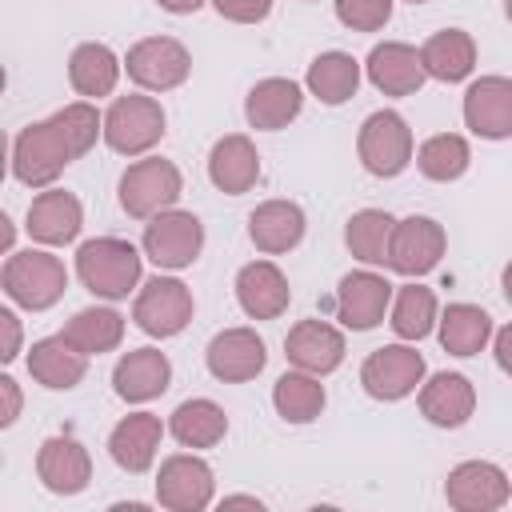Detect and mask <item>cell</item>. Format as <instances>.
<instances>
[{
    "label": "cell",
    "instance_id": "6da1fadb",
    "mask_svg": "<svg viewBox=\"0 0 512 512\" xmlns=\"http://www.w3.org/2000/svg\"><path fill=\"white\" fill-rule=\"evenodd\" d=\"M76 276L92 296L120 300L140 284V252L128 240L96 236L76 252Z\"/></svg>",
    "mask_w": 512,
    "mask_h": 512
},
{
    "label": "cell",
    "instance_id": "7a4b0ae2",
    "mask_svg": "<svg viewBox=\"0 0 512 512\" xmlns=\"http://www.w3.org/2000/svg\"><path fill=\"white\" fill-rule=\"evenodd\" d=\"M0 284L4 292L20 304V308H52L64 288H68V268L52 256V252H36V248H24V252H12L4 260V272H0Z\"/></svg>",
    "mask_w": 512,
    "mask_h": 512
},
{
    "label": "cell",
    "instance_id": "3957f363",
    "mask_svg": "<svg viewBox=\"0 0 512 512\" xmlns=\"http://www.w3.org/2000/svg\"><path fill=\"white\" fill-rule=\"evenodd\" d=\"M72 160H76V152H72L68 136L60 132L56 116H48V120H40V124H28V128L16 136V144H12V172H16V180L28 184V188L52 184Z\"/></svg>",
    "mask_w": 512,
    "mask_h": 512
},
{
    "label": "cell",
    "instance_id": "277c9868",
    "mask_svg": "<svg viewBox=\"0 0 512 512\" xmlns=\"http://www.w3.org/2000/svg\"><path fill=\"white\" fill-rule=\"evenodd\" d=\"M184 192L180 168L172 160H136L128 164V172L120 176V208L136 220H152L156 212H168Z\"/></svg>",
    "mask_w": 512,
    "mask_h": 512
},
{
    "label": "cell",
    "instance_id": "5b68a950",
    "mask_svg": "<svg viewBox=\"0 0 512 512\" xmlns=\"http://www.w3.org/2000/svg\"><path fill=\"white\" fill-rule=\"evenodd\" d=\"M164 136V108L152 96H120L104 116V140L120 156L148 152Z\"/></svg>",
    "mask_w": 512,
    "mask_h": 512
},
{
    "label": "cell",
    "instance_id": "8992f818",
    "mask_svg": "<svg viewBox=\"0 0 512 512\" xmlns=\"http://www.w3.org/2000/svg\"><path fill=\"white\" fill-rule=\"evenodd\" d=\"M204 248V224L192 212H156L144 228V252L156 268H188Z\"/></svg>",
    "mask_w": 512,
    "mask_h": 512
},
{
    "label": "cell",
    "instance_id": "52a82bcc",
    "mask_svg": "<svg viewBox=\"0 0 512 512\" xmlns=\"http://www.w3.org/2000/svg\"><path fill=\"white\" fill-rule=\"evenodd\" d=\"M124 68H128V76H132L140 88H148V92H168V88H176V84L188 80L192 56H188V48H184L180 40H172V36H148V40H140V44L128 48Z\"/></svg>",
    "mask_w": 512,
    "mask_h": 512
},
{
    "label": "cell",
    "instance_id": "ba28073f",
    "mask_svg": "<svg viewBox=\"0 0 512 512\" xmlns=\"http://www.w3.org/2000/svg\"><path fill=\"white\" fill-rule=\"evenodd\" d=\"M360 164L372 176H400L412 160V132L396 112H372L360 128Z\"/></svg>",
    "mask_w": 512,
    "mask_h": 512
},
{
    "label": "cell",
    "instance_id": "9c48e42d",
    "mask_svg": "<svg viewBox=\"0 0 512 512\" xmlns=\"http://www.w3.org/2000/svg\"><path fill=\"white\" fill-rule=\"evenodd\" d=\"M444 496L456 512H492L504 508L512 496V480L504 468L488 464V460H464L448 472L444 480Z\"/></svg>",
    "mask_w": 512,
    "mask_h": 512
},
{
    "label": "cell",
    "instance_id": "30bf717a",
    "mask_svg": "<svg viewBox=\"0 0 512 512\" xmlns=\"http://www.w3.org/2000/svg\"><path fill=\"white\" fill-rule=\"evenodd\" d=\"M132 320L148 336H160V340L164 336H176L192 320V292L180 280H172V276H156V280H148L140 288L136 308H132Z\"/></svg>",
    "mask_w": 512,
    "mask_h": 512
},
{
    "label": "cell",
    "instance_id": "8fae6325",
    "mask_svg": "<svg viewBox=\"0 0 512 512\" xmlns=\"http://www.w3.org/2000/svg\"><path fill=\"white\" fill-rule=\"evenodd\" d=\"M420 380H424V356L408 344H384L360 368V384L372 400H400L416 392Z\"/></svg>",
    "mask_w": 512,
    "mask_h": 512
},
{
    "label": "cell",
    "instance_id": "7c38bea8",
    "mask_svg": "<svg viewBox=\"0 0 512 512\" xmlns=\"http://www.w3.org/2000/svg\"><path fill=\"white\" fill-rule=\"evenodd\" d=\"M444 228L432 220V216H408V220H396L392 228V248H388V264L400 272V276H424L440 264L444 256Z\"/></svg>",
    "mask_w": 512,
    "mask_h": 512
},
{
    "label": "cell",
    "instance_id": "4fadbf2b",
    "mask_svg": "<svg viewBox=\"0 0 512 512\" xmlns=\"http://www.w3.org/2000/svg\"><path fill=\"white\" fill-rule=\"evenodd\" d=\"M156 500L172 512H200L212 504V468L200 456H168L156 476Z\"/></svg>",
    "mask_w": 512,
    "mask_h": 512
},
{
    "label": "cell",
    "instance_id": "5bb4252c",
    "mask_svg": "<svg viewBox=\"0 0 512 512\" xmlns=\"http://www.w3.org/2000/svg\"><path fill=\"white\" fill-rule=\"evenodd\" d=\"M36 476L44 480L48 492L56 496H76L92 480V460L88 448L72 436H48L36 452Z\"/></svg>",
    "mask_w": 512,
    "mask_h": 512
},
{
    "label": "cell",
    "instance_id": "9a60e30c",
    "mask_svg": "<svg viewBox=\"0 0 512 512\" xmlns=\"http://www.w3.org/2000/svg\"><path fill=\"white\" fill-rule=\"evenodd\" d=\"M464 124L484 140L512 136V80L508 76H480L464 92Z\"/></svg>",
    "mask_w": 512,
    "mask_h": 512
},
{
    "label": "cell",
    "instance_id": "2e32d148",
    "mask_svg": "<svg viewBox=\"0 0 512 512\" xmlns=\"http://www.w3.org/2000/svg\"><path fill=\"white\" fill-rule=\"evenodd\" d=\"M264 360H268L264 340L252 328H224L208 344V372L224 384H244V380L260 376Z\"/></svg>",
    "mask_w": 512,
    "mask_h": 512
},
{
    "label": "cell",
    "instance_id": "e0dca14e",
    "mask_svg": "<svg viewBox=\"0 0 512 512\" xmlns=\"http://www.w3.org/2000/svg\"><path fill=\"white\" fill-rule=\"evenodd\" d=\"M284 356H288V364H296L300 372L328 376V372L340 368V360H344V336H340V328H332V324H324V320H300V324L284 336Z\"/></svg>",
    "mask_w": 512,
    "mask_h": 512
},
{
    "label": "cell",
    "instance_id": "ac0fdd59",
    "mask_svg": "<svg viewBox=\"0 0 512 512\" xmlns=\"http://www.w3.org/2000/svg\"><path fill=\"white\" fill-rule=\"evenodd\" d=\"M392 300V284L376 272H348L336 288V312L348 328L368 332L384 320V308Z\"/></svg>",
    "mask_w": 512,
    "mask_h": 512
},
{
    "label": "cell",
    "instance_id": "d6986e66",
    "mask_svg": "<svg viewBox=\"0 0 512 512\" xmlns=\"http://www.w3.org/2000/svg\"><path fill=\"white\" fill-rule=\"evenodd\" d=\"M368 80L384 92V96H412L420 84H424V60L412 44H400V40H384L372 48L368 56Z\"/></svg>",
    "mask_w": 512,
    "mask_h": 512
},
{
    "label": "cell",
    "instance_id": "ffe728a7",
    "mask_svg": "<svg viewBox=\"0 0 512 512\" xmlns=\"http://www.w3.org/2000/svg\"><path fill=\"white\" fill-rule=\"evenodd\" d=\"M288 280L272 260H252L236 272V300L252 320H276L288 308Z\"/></svg>",
    "mask_w": 512,
    "mask_h": 512
},
{
    "label": "cell",
    "instance_id": "44dd1931",
    "mask_svg": "<svg viewBox=\"0 0 512 512\" xmlns=\"http://www.w3.org/2000/svg\"><path fill=\"white\" fill-rule=\"evenodd\" d=\"M172 380V364L164 352L156 348H132L128 356H120V364L112 368V388L120 400L128 404H144L152 396H160Z\"/></svg>",
    "mask_w": 512,
    "mask_h": 512
},
{
    "label": "cell",
    "instance_id": "7402d4cb",
    "mask_svg": "<svg viewBox=\"0 0 512 512\" xmlns=\"http://www.w3.org/2000/svg\"><path fill=\"white\" fill-rule=\"evenodd\" d=\"M208 176L228 196L248 192L260 180V152H256V144L248 136H240V132L216 140L212 152H208Z\"/></svg>",
    "mask_w": 512,
    "mask_h": 512
},
{
    "label": "cell",
    "instance_id": "603a6c76",
    "mask_svg": "<svg viewBox=\"0 0 512 512\" xmlns=\"http://www.w3.org/2000/svg\"><path fill=\"white\" fill-rule=\"evenodd\" d=\"M84 224V208L72 192L48 188L28 204V236L40 244H68Z\"/></svg>",
    "mask_w": 512,
    "mask_h": 512
},
{
    "label": "cell",
    "instance_id": "cb8c5ba5",
    "mask_svg": "<svg viewBox=\"0 0 512 512\" xmlns=\"http://www.w3.org/2000/svg\"><path fill=\"white\" fill-rule=\"evenodd\" d=\"M160 436H164L160 416H152V412H132V416H124V420L112 428L108 452H112V460H116L124 472L136 476V472H148V468H152L156 448H160Z\"/></svg>",
    "mask_w": 512,
    "mask_h": 512
},
{
    "label": "cell",
    "instance_id": "d4e9b609",
    "mask_svg": "<svg viewBox=\"0 0 512 512\" xmlns=\"http://www.w3.org/2000/svg\"><path fill=\"white\" fill-rule=\"evenodd\" d=\"M472 408H476V388L460 372H436L420 388V412L436 428H460V424H468Z\"/></svg>",
    "mask_w": 512,
    "mask_h": 512
},
{
    "label": "cell",
    "instance_id": "484cf974",
    "mask_svg": "<svg viewBox=\"0 0 512 512\" xmlns=\"http://www.w3.org/2000/svg\"><path fill=\"white\" fill-rule=\"evenodd\" d=\"M300 236H304V212L292 200H264L248 216V240L268 256H280V252L296 248Z\"/></svg>",
    "mask_w": 512,
    "mask_h": 512
},
{
    "label": "cell",
    "instance_id": "4316f807",
    "mask_svg": "<svg viewBox=\"0 0 512 512\" xmlns=\"http://www.w3.org/2000/svg\"><path fill=\"white\" fill-rule=\"evenodd\" d=\"M300 104H304V92L296 80H284V76H268L260 84H252L248 100H244V116L252 128H264V132H276L284 128L288 120L300 116Z\"/></svg>",
    "mask_w": 512,
    "mask_h": 512
},
{
    "label": "cell",
    "instance_id": "83f0119b",
    "mask_svg": "<svg viewBox=\"0 0 512 512\" xmlns=\"http://www.w3.org/2000/svg\"><path fill=\"white\" fill-rule=\"evenodd\" d=\"M28 372L32 380H40L44 388H76L88 372V356L60 336H48V340H36L32 352H28Z\"/></svg>",
    "mask_w": 512,
    "mask_h": 512
},
{
    "label": "cell",
    "instance_id": "f1b7e54d",
    "mask_svg": "<svg viewBox=\"0 0 512 512\" xmlns=\"http://www.w3.org/2000/svg\"><path fill=\"white\" fill-rule=\"evenodd\" d=\"M420 60H424V72L432 80H444V84H456L464 80L472 68H476V44L468 32L460 28H444V32H432L420 48Z\"/></svg>",
    "mask_w": 512,
    "mask_h": 512
},
{
    "label": "cell",
    "instance_id": "f546056e",
    "mask_svg": "<svg viewBox=\"0 0 512 512\" xmlns=\"http://www.w3.org/2000/svg\"><path fill=\"white\" fill-rule=\"evenodd\" d=\"M116 76H120V60H116V52L108 44L88 40L68 60V80H72V88L80 96H96V100L108 96L116 88Z\"/></svg>",
    "mask_w": 512,
    "mask_h": 512
},
{
    "label": "cell",
    "instance_id": "4dcf8cb0",
    "mask_svg": "<svg viewBox=\"0 0 512 512\" xmlns=\"http://www.w3.org/2000/svg\"><path fill=\"white\" fill-rule=\"evenodd\" d=\"M360 88V64L348 52H324L308 64V92L320 104H344Z\"/></svg>",
    "mask_w": 512,
    "mask_h": 512
},
{
    "label": "cell",
    "instance_id": "1f68e13d",
    "mask_svg": "<svg viewBox=\"0 0 512 512\" xmlns=\"http://www.w3.org/2000/svg\"><path fill=\"white\" fill-rule=\"evenodd\" d=\"M492 336V316L476 304H448L440 316V344L452 356H476Z\"/></svg>",
    "mask_w": 512,
    "mask_h": 512
},
{
    "label": "cell",
    "instance_id": "d6a6232c",
    "mask_svg": "<svg viewBox=\"0 0 512 512\" xmlns=\"http://www.w3.org/2000/svg\"><path fill=\"white\" fill-rule=\"evenodd\" d=\"M168 428H172V436H176L184 448H212V444L224 440L228 416H224V408L212 404V400H184V404L172 412Z\"/></svg>",
    "mask_w": 512,
    "mask_h": 512
},
{
    "label": "cell",
    "instance_id": "836d02e7",
    "mask_svg": "<svg viewBox=\"0 0 512 512\" xmlns=\"http://www.w3.org/2000/svg\"><path fill=\"white\" fill-rule=\"evenodd\" d=\"M124 336V316L112 308H80L68 324H64V340L76 344L84 356H100L112 352Z\"/></svg>",
    "mask_w": 512,
    "mask_h": 512
},
{
    "label": "cell",
    "instance_id": "e575fe53",
    "mask_svg": "<svg viewBox=\"0 0 512 512\" xmlns=\"http://www.w3.org/2000/svg\"><path fill=\"white\" fill-rule=\"evenodd\" d=\"M272 404L288 424H308L324 412V384L312 372H284L272 388Z\"/></svg>",
    "mask_w": 512,
    "mask_h": 512
},
{
    "label": "cell",
    "instance_id": "d590c367",
    "mask_svg": "<svg viewBox=\"0 0 512 512\" xmlns=\"http://www.w3.org/2000/svg\"><path fill=\"white\" fill-rule=\"evenodd\" d=\"M392 228H396V220H392L388 212L364 208V212H356V216L348 220L344 244H348V252H352L356 260H364V264H388Z\"/></svg>",
    "mask_w": 512,
    "mask_h": 512
},
{
    "label": "cell",
    "instance_id": "8d00e7d4",
    "mask_svg": "<svg viewBox=\"0 0 512 512\" xmlns=\"http://www.w3.org/2000/svg\"><path fill=\"white\" fill-rule=\"evenodd\" d=\"M468 160H472L468 140H464V136H456V132L428 136V140L420 144V152H416V168H420L428 180H440V184H444V180L464 176Z\"/></svg>",
    "mask_w": 512,
    "mask_h": 512
},
{
    "label": "cell",
    "instance_id": "74e56055",
    "mask_svg": "<svg viewBox=\"0 0 512 512\" xmlns=\"http://www.w3.org/2000/svg\"><path fill=\"white\" fill-rule=\"evenodd\" d=\"M436 324V296L432 288L424 284H408L396 292V304H392V332L400 340H424Z\"/></svg>",
    "mask_w": 512,
    "mask_h": 512
},
{
    "label": "cell",
    "instance_id": "f35d334b",
    "mask_svg": "<svg viewBox=\"0 0 512 512\" xmlns=\"http://www.w3.org/2000/svg\"><path fill=\"white\" fill-rule=\"evenodd\" d=\"M336 16L352 32H376L392 16V0H336Z\"/></svg>",
    "mask_w": 512,
    "mask_h": 512
},
{
    "label": "cell",
    "instance_id": "ab89813d",
    "mask_svg": "<svg viewBox=\"0 0 512 512\" xmlns=\"http://www.w3.org/2000/svg\"><path fill=\"white\" fill-rule=\"evenodd\" d=\"M212 4L232 24H260L272 12V0H212Z\"/></svg>",
    "mask_w": 512,
    "mask_h": 512
},
{
    "label": "cell",
    "instance_id": "60d3db41",
    "mask_svg": "<svg viewBox=\"0 0 512 512\" xmlns=\"http://www.w3.org/2000/svg\"><path fill=\"white\" fill-rule=\"evenodd\" d=\"M0 328H4L0 360L8 364V360H16V352H20V320H16V312H12V308H0Z\"/></svg>",
    "mask_w": 512,
    "mask_h": 512
},
{
    "label": "cell",
    "instance_id": "b9f144b4",
    "mask_svg": "<svg viewBox=\"0 0 512 512\" xmlns=\"http://www.w3.org/2000/svg\"><path fill=\"white\" fill-rule=\"evenodd\" d=\"M0 396H4V412H0V424L8 428V424L16 420V412H20V388H16V380H12V376H0Z\"/></svg>",
    "mask_w": 512,
    "mask_h": 512
},
{
    "label": "cell",
    "instance_id": "7bdbcfd3",
    "mask_svg": "<svg viewBox=\"0 0 512 512\" xmlns=\"http://www.w3.org/2000/svg\"><path fill=\"white\" fill-rule=\"evenodd\" d=\"M496 364L512 376V324H504V328L496 332Z\"/></svg>",
    "mask_w": 512,
    "mask_h": 512
},
{
    "label": "cell",
    "instance_id": "ee69618b",
    "mask_svg": "<svg viewBox=\"0 0 512 512\" xmlns=\"http://www.w3.org/2000/svg\"><path fill=\"white\" fill-rule=\"evenodd\" d=\"M164 12H176V16H188V12H196L204 0H156Z\"/></svg>",
    "mask_w": 512,
    "mask_h": 512
},
{
    "label": "cell",
    "instance_id": "f6af8a7d",
    "mask_svg": "<svg viewBox=\"0 0 512 512\" xmlns=\"http://www.w3.org/2000/svg\"><path fill=\"white\" fill-rule=\"evenodd\" d=\"M224 508H260V500L256 496H228Z\"/></svg>",
    "mask_w": 512,
    "mask_h": 512
},
{
    "label": "cell",
    "instance_id": "bcb514c9",
    "mask_svg": "<svg viewBox=\"0 0 512 512\" xmlns=\"http://www.w3.org/2000/svg\"><path fill=\"white\" fill-rule=\"evenodd\" d=\"M504 296H508V304H512V260H508V268H504Z\"/></svg>",
    "mask_w": 512,
    "mask_h": 512
},
{
    "label": "cell",
    "instance_id": "7dc6e473",
    "mask_svg": "<svg viewBox=\"0 0 512 512\" xmlns=\"http://www.w3.org/2000/svg\"><path fill=\"white\" fill-rule=\"evenodd\" d=\"M504 16H508V20H512V0H504Z\"/></svg>",
    "mask_w": 512,
    "mask_h": 512
},
{
    "label": "cell",
    "instance_id": "c3c4849f",
    "mask_svg": "<svg viewBox=\"0 0 512 512\" xmlns=\"http://www.w3.org/2000/svg\"><path fill=\"white\" fill-rule=\"evenodd\" d=\"M408 4H424V0H408Z\"/></svg>",
    "mask_w": 512,
    "mask_h": 512
}]
</instances>
